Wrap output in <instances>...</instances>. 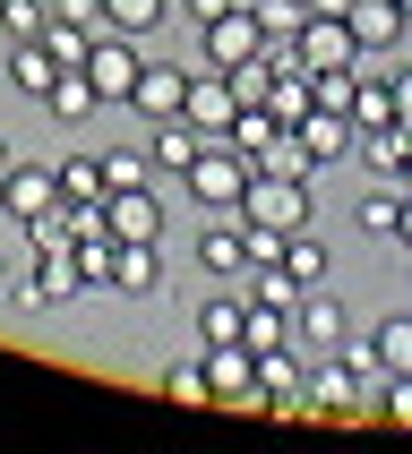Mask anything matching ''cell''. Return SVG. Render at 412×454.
Here are the masks:
<instances>
[{
	"label": "cell",
	"mask_w": 412,
	"mask_h": 454,
	"mask_svg": "<svg viewBox=\"0 0 412 454\" xmlns=\"http://www.w3.org/2000/svg\"><path fill=\"white\" fill-rule=\"evenodd\" d=\"M241 223H250L258 240H283V231H301V223H309V180L250 172V189H241Z\"/></svg>",
	"instance_id": "6da1fadb"
},
{
	"label": "cell",
	"mask_w": 412,
	"mask_h": 454,
	"mask_svg": "<svg viewBox=\"0 0 412 454\" xmlns=\"http://www.w3.org/2000/svg\"><path fill=\"white\" fill-rule=\"evenodd\" d=\"M189 198L206 206V215H241V189H250V154L232 146V137H206L198 146V163H189Z\"/></svg>",
	"instance_id": "7a4b0ae2"
},
{
	"label": "cell",
	"mask_w": 412,
	"mask_h": 454,
	"mask_svg": "<svg viewBox=\"0 0 412 454\" xmlns=\"http://www.w3.org/2000/svg\"><path fill=\"white\" fill-rule=\"evenodd\" d=\"M301 403L318 411V420H360V411H378V395L344 369V352H318V369H309V386H301Z\"/></svg>",
	"instance_id": "3957f363"
},
{
	"label": "cell",
	"mask_w": 412,
	"mask_h": 454,
	"mask_svg": "<svg viewBox=\"0 0 412 454\" xmlns=\"http://www.w3.org/2000/svg\"><path fill=\"white\" fill-rule=\"evenodd\" d=\"M138 69H147V60H138V35H112V26H103L95 43H86V77H95L103 103H129V95H138Z\"/></svg>",
	"instance_id": "277c9868"
},
{
	"label": "cell",
	"mask_w": 412,
	"mask_h": 454,
	"mask_svg": "<svg viewBox=\"0 0 412 454\" xmlns=\"http://www.w3.org/2000/svg\"><path fill=\"white\" fill-rule=\"evenodd\" d=\"M52 206H60V163H9L0 172V215L9 223H35Z\"/></svg>",
	"instance_id": "5b68a950"
},
{
	"label": "cell",
	"mask_w": 412,
	"mask_h": 454,
	"mask_svg": "<svg viewBox=\"0 0 412 454\" xmlns=\"http://www.w3.org/2000/svg\"><path fill=\"white\" fill-rule=\"evenodd\" d=\"M180 121L198 129V137H232V121H241L232 77H224V69H198V77H189V95H180Z\"/></svg>",
	"instance_id": "8992f818"
},
{
	"label": "cell",
	"mask_w": 412,
	"mask_h": 454,
	"mask_svg": "<svg viewBox=\"0 0 412 454\" xmlns=\"http://www.w3.org/2000/svg\"><path fill=\"white\" fill-rule=\"evenodd\" d=\"M26 309H60V301H77L86 292V275H77V249H35V275L26 283H9Z\"/></svg>",
	"instance_id": "52a82bcc"
},
{
	"label": "cell",
	"mask_w": 412,
	"mask_h": 454,
	"mask_svg": "<svg viewBox=\"0 0 412 454\" xmlns=\"http://www.w3.org/2000/svg\"><path fill=\"white\" fill-rule=\"evenodd\" d=\"M206 386H215V403L258 411V352L250 343H215V352H206Z\"/></svg>",
	"instance_id": "ba28073f"
},
{
	"label": "cell",
	"mask_w": 412,
	"mask_h": 454,
	"mask_svg": "<svg viewBox=\"0 0 412 454\" xmlns=\"http://www.w3.org/2000/svg\"><path fill=\"white\" fill-rule=\"evenodd\" d=\"M301 386H309V369H301V352H292V343L258 352V411H309Z\"/></svg>",
	"instance_id": "9c48e42d"
},
{
	"label": "cell",
	"mask_w": 412,
	"mask_h": 454,
	"mask_svg": "<svg viewBox=\"0 0 412 454\" xmlns=\"http://www.w3.org/2000/svg\"><path fill=\"white\" fill-rule=\"evenodd\" d=\"M103 223H112V240H163V198H154L147 180L138 189H112L103 198Z\"/></svg>",
	"instance_id": "30bf717a"
},
{
	"label": "cell",
	"mask_w": 412,
	"mask_h": 454,
	"mask_svg": "<svg viewBox=\"0 0 412 454\" xmlns=\"http://www.w3.org/2000/svg\"><path fill=\"white\" fill-rule=\"evenodd\" d=\"M198 43H206V69H241V60H250L266 35H258V18H250V9H224L215 26H198Z\"/></svg>",
	"instance_id": "8fae6325"
},
{
	"label": "cell",
	"mask_w": 412,
	"mask_h": 454,
	"mask_svg": "<svg viewBox=\"0 0 412 454\" xmlns=\"http://www.w3.org/2000/svg\"><path fill=\"white\" fill-rule=\"evenodd\" d=\"M292 137H301V146H309V163H344V154L360 146L353 112H318V103H309L301 121H292Z\"/></svg>",
	"instance_id": "7c38bea8"
},
{
	"label": "cell",
	"mask_w": 412,
	"mask_h": 454,
	"mask_svg": "<svg viewBox=\"0 0 412 454\" xmlns=\"http://www.w3.org/2000/svg\"><path fill=\"white\" fill-rule=\"evenodd\" d=\"M353 26L344 18H318V9H309V26H301V69H353Z\"/></svg>",
	"instance_id": "4fadbf2b"
},
{
	"label": "cell",
	"mask_w": 412,
	"mask_h": 454,
	"mask_svg": "<svg viewBox=\"0 0 412 454\" xmlns=\"http://www.w3.org/2000/svg\"><path fill=\"white\" fill-rule=\"evenodd\" d=\"M292 334H301V352H344V309L309 283L301 292V309H292Z\"/></svg>",
	"instance_id": "5bb4252c"
},
{
	"label": "cell",
	"mask_w": 412,
	"mask_h": 454,
	"mask_svg": "<svg viewBox=\"0 0 412 454\" xmlns=\"http://www.w3.org/2000/svg\"><path fill=\"white\" fill-rule=\"evenodd\" d=\"M344 26H353V43L360 51H378V43H404V0H353V9H344Z\"/></svg>",
	"instance_id": "9a60e30c"
},
{
	"label": "cell",
	"mask_w": 412,
	"mask_h": 454,
	"mask_svg": "<svg viewBox=\"0 0 412 454\" xmlns=\"http://www.w3.org/2000/svg\"><path fill=\"white\" fill-rule=\"evenodd\" d=\"M250 223H206L198 231V266H206V275H250Z\"/></svg>",
	"instance_id": "2e32d148"
},
{
	"label": "cell",
	"mask_w": 412,
	"mask_h": 454,
	"mask_svg": "<svg viewBox=\"0 0 412 454\" xmlns=\"http://www.w3.org/2000/svg\"><path fill=\"white\" fill-rule=\"evenodd\" d=\"M52 77H60V51H52L44 35L9 43V86H18V95H35V103H44V95H52Z\"/></svg>",
	"instance_id": "e0dca14e"
},
{
	"label": "cell",
	"mask_w": 412,
	"mask_h": 454,
	"mask_svg": "<svg viewBox=\"0 0 412 454\" xmlns=\"http://www.w3.org/2000/svg\"><path fill=\"white\" fill-rule=\"evenodd\" d=\"M180 95H189V69H163V60H147V69H138V112H147V121H172L180 112Z\"/></svg>",
	"instance_id": "ac0fdd59"
},
{
	"label": "cell",
	"mask_w": 412,
	"mask_h": 454,
	"mask_svg": "<svg viewBox=\"0 0 412 454\" xmlns=\"http://www.w3.org/2000/svg\"><path fill=\"white\" fill-rule=\"evenodd\" d=\"M154 283H163V257H154V240H121V257H112V292L147 301Z\"/></svg>",
	"instance_id": "d6986e66"
},
{
	"label": "cell",
	"mask_w": 412,
	"mask_h": 454,
	"mask_svg": "<svg viewBox=\"0 0 412 454\" xmlns=\"http://www.w3.org/2000/svg\"><path fill=\"white\" fill-rule=\"evenodd\" d=\"M44 112H52V121H95V112H103L95 77H86V69H60V77H52V95H44Z\"/></svg>",
	"instance_id": "ffe728a7"
},
{
	"label": "cell",
	"mask_w": 412,
	"mask_h": 454,
	"mask_svg": "<svg viewBox=\"0 0 412 454\" xmlns=\"http://www.w3.org/2000/svg\"><path fill=\"white\" fill-rule=\"evenodd\" d=\"M275 257H283V275H292V283H301V292H309V283H327V240H318V231H283V240H275Z\"/></svg>",
	"instance_id": "44dd1931"
},
{
	"label": "cell",
	"mask_w": 412,
	"mask_h": 454,
	"mask_svg": "<svg viewBox=\"0 0 412 454\" xmlns=\"http://www.w3.org/2000/svg\"><path fill=\"white\" fill-rule=\"evenodd\" d=\"M250 309H301V283L283 275V257H250Z\"/></svg>",
	"instance_id": "7402d4cb"
},
{
	"label": "cell",
	"mask_w": 412,
	"mask_h": 454,
	"mask_svg": "<svg viewBox=\"0 0 412 454\" xmlns=\"http://www.w3.org/2000/svg\"><path fill=\"white\" fill-rule=\"evenodd\" d=\"M198 146H206V137L172 112V121H154V146H147V154H154V172H189V163H198Z\"/></svg>",
	"instance_id": "603a6c76"
},
{
	"label": "cell",
	"mask_w": 412,
	"mask_h": 454,
	"mask_svg": "<svg viewBox=\"0 0 412 454\" xmlns=\"http://www.w3.org/2000/svg\"><path fill=\"white\" fill-rule=\"evenodd\" d=\"M60 198H69V206H103V198H112V180H103L95 154H69V163H60Z\"/></svg>",
	"instance_id": "cb8c5ba5"
},
{
	"label": "cell",
	"mask_w": 412,
	"mask_h": 454,
	"mask_svg": "<svg viewBox=\"0 0 412 454\" xmlns=\"http://www.w3.org/2000/svg\"><path fill=\"white\" fill-rule=\"evenodd\" d=\"M241 326H250V301H198V343L215 352V343H241Z\"/></svg>",
	"instance_id": "d4e9b609"
},
{
	"label": "cell",
	"mask_w": 412,
	"mask_h": 454,
	"mask_svg": "<svg viewBox=\"0 0 412 454\" xmlns=\"http://www.w3.org/2000/svg\"><path fill=\"white\" fill-rule=\"evenodd\" d=\"M275 137H283V121H275V112H266V103H241V121H232V146L258 163V154L275 146Z\"/></svg>",
	"instance_id": "484cf974"
},
{
	"label": "cell",
	"mask_w": 412,
	"mask_h": 454,
	"mask_svg": "<svg viewBox=\"0 0 412 454\" xmlns=\"http://www.w3.org/2000/svg\"><path fill=\"white\" fill-rule=\"evenodd\" d=\"M163 9H172V0H103V26H112V35H154Z\"/></svg>",
	"instance_id": "4316f807"
},
{
	"label": "cell",
	"mask_w": 412,
	"mask_h": 454,
	"mask_svg": "<svg viewBox=\"0 0 412 454\" xmlns=\"http://www.w3.org/2000/svg\"><path fill=\"white\" fill-rule=\"evenodd\" d=\"M369 343H378L386 378H395V369H412V309H404V317H378V326H369Z\"/></svg>",
	"instance_id": "83f0119b"
},
{
	"label": "cell",
	"mask_w": 412,
	"mask_h": 454,
	"mask_svg": "<svg viewBox=\"0 0 412 454\" xmlns=\"http://www.w3.org/2000/svg\"><path fill=\"white\" fill-rule=\"evenodd\" d=\"M112 257H121V240H112V231H86V240H77V275H86V292H112Z\"/></svg>",
	"instance_id": "f1b7e54d"
},
{
	"label": "cell",
	"mask_w": 412,
	"mask_h": 454,
	"mask_svg": "<svg viewBox=\"0 0 412 454\" xmlns=\"http://www.w3.org/2000/svg\"><path fill=\"white\" fill-rule=\"evenodd\" d=\"M241 9L258 18V35H301L309 26V0H241Z\"/></svg>",
	"instance_id": "f546056e"
},
{
	"label": "cell",
	"mask_w": 412,
	"mask_h": 454,
	"mask_svg": "<svg viewBox=\"0 0 412 454\" xmlns=\"http://www.w3.org/2000/svg\"><path fill=\"white\" fill-rule=\"evenodd\" d=\"M250 172H283V180H309V172H318V163H309V146H301V137H292V129H283V137H275V146H266V154H258Z\"/></svg>",
	"instance_id": "4dcf8cb0"
},
{
	"label": "cell",
	"mask_w": 412,
	"mask_h": 454,
	"mask_svg": "<svg viewBox=\"0 0 412 454\" xmlns=\"http://www.w3.org/2000/svg\"><path fill=\"white\" fill-rule=\"evenodd\" d=\"M353 86H360V69H309V103L318 112H353Z\"/></svg>",
	"instance_id": "1f68e13d"
},
{
	"label": "cell",
	"mask_w": 412,
	"mask_h": 454,
	"mask_svg": "<svg viewBox=\"0 0 412 454\" xmlns=\"http://www.w3.org/2000/svg\"><path fill=\"white\" fill-rule=\"evenodd\" d=\"M386 121H395V86L360 77V86H353V129H386Z\"/></svg>",
	"instance_id": "d6a6232c"
},
{
	"label": "cell",
	"mask_w": 412,
	"mask_h": 454,
	"mask_svg": "<svg viewBox=\"0 0 412 454\" xmlns=\"http://www.w3.org/2000/svg\"><path fill=\"white\" fill-rule=\"evenodd\" d=\"M395 215H404V189H395V180L360 198V231H378V240H395Z\"/></svg>",
	"instance_id": "836d02e7"
},
{
	"label": "cell",
	"mask_w": 412,
	"mask_h": 454,
	"mask_svg": "<svg viewBox=\"0 0 412 454\" xmlns=\"http://www.w3.org/2000/svg\"><path fill=\"white\" fill-rule=\"evenodd\" d=\"M163 395H172V403H215V386H206V360H172V369H163Z\"/></svg>",
	"instance_id": "e575fe53"
},
{
	"label": "cell",
	"mask_w": 412,
	"mask_h": 454,
	"mask_svg": "<svg viewBox=\"0 0 412 454\" xmlns=\"http://www.w3.org/2000/svg\"><path fill=\"white\" fill-rule=\"evenodd\" d=\"M266 112H275L283 129L301 121V112H309V69H283V77H275V95H266Z\"/></svg>",
	"instance_id": "d590c367"
},
{
	"label": "cell",
	"mask_w": 412,
	"mask_h": 454,
	"mask_svg": "<svg viewBox=\"0 0 412 454\" xmlns=\"http://www.w3.org/2000/svg\"><path fill=\"white\" fill-rule=\"evenodd\" d=\"M44 18H52V0H0V35H9V43L44 35Z\"/></svg>",
	"instance_id": "8d00e7d4"
},
{
	"label": "cell",
	"mask_w": 412,
	"mask_h": 454,
	"mask_svg": "<svg viewBox=\"0 0 412 454\" xmlns=\"http://www.w3.org/2000/svg\"><path fill=\"white\" fill-rule=\"evenodd\" d=\"M224 77H232V95H241V103H266V95H275V69H266L258 51L241 60V69H224Z\"/></svg>",
	"instance_id": "74e56055"
},
{
	"label": "cell",
	"mask_w": 412,
	"mask_h": 454,
	"mask_svg": "<svg viewBox=\"0 0 412 454\" xmlns=\"http://www.w3.org/2000/svg\"><path fill=\"white\" fill-rule=\"evenodd\" d=\"M147 172H154V154H103V180H112V189H138Z\"/></svg>",
	"instance_id": "f35d334b"
},
{
	"label": "cell",
	"mask_w": 412,
	"mask_h": 454,
	"mask_svg": "<svg viewBox=\"0 0 412 454\" xmlns=\"http://www.w3.org/2000/svg\"><path fill=\"white\" fill-rule=\"evenodd\" d=\"M378 411L386 420H412V369H395V378L378 386Z\"/></svg>",
	"instance_id": "ab89813d"
},
{
	"label": "cell",
	"mask_w": 412,
	"mask_h": 454,
	"mask_svg": "<svg viewBox=\"0 0 412 454\" xmlns=\"http://www.w3.org/2000/svg\"><path fill=\"white\" fill-rule=\"evenodd\" d=\"M52 18H69V26H103V0H52Z\"/></svg>",
	"instance_id": "60d3db41"
},
{
	"label": "cell",
	"mask_w": 412,
	"mask_h": 454,
	"mask_svg": "<svg viewBox=\"0 0 412 454\" xmlns=\"http://www.w3.org/2000/svg\"><path fill=\"white\" fill-rule=\"evenodd\" d=\"M180 9H189V18H198V26H215V18H224V9H241V0H180Z\"/></svg>",
	"instance_id": "b9f144b4"
},
{
	"label": "cell",
	"mask_w": 412,
	"mask_h": 454,
	"mask_svg": "<svg viewBox=\"0 0 412 454\" xmlns=\"http://www.w3.org/2000/svg\"><path fill=\"white\" fill-rule=\"evenodd\" d=\"M395 112H404V121H412V69L395 77Z\"/></svg>",
	"instance_id": "7bdbcfd3"
},
{
	"label": "cell",
	"mask_w": 412,
	"mask_h": 454,
	"mask_svg": "<svg viewBox=\"0 0 412 454\" xmlns=\"http://www.w3.org/2000/svg\"><path fill=\"white\" fill-rule=\"evenodd\" d=\"M395 240L412 249V189H404V215H395Z\"/></svg>",
	"instance_id": "ee69618b"
},
{
	"label": "cell",
	"mask_w": 412,
	"mask_h": 454,
	"mask_svg": "<svg viewBox=\"0 0 412 454\" xmlns=\"http://www.w3.org/2000/svg\"><path fill=\"white\" fill-rule=\"evenodd\" d=\"M309 9H318V18H344V9H353V0H309Z\"/></svg>",
	"instance_id": "f6af8a7d"
},
{
	"label": "cell",
	"mask_w": 412,
	"mask_h": 454,
	"mask_svg": "<svg viewBox=\"0 0 412 454\" xmlns=\"http://www.w3.org/2000/svg\"><path fill=\"white\" fill-rule=\"evenodd\" d=\"M395 189H412V163H404V172H395Z\"/></svg>",
	"instance_id": "bcb514c9"
},
{
	"label": "cell",
	"mask_w": 412,
	"mask_h": 454,
	"mask_svg": "<svg viewBox=\"0 0 412 454\" xmlns=\"http://www.w3.org/2000/svg\"><path fill=\"white\" fill-rule=\"evenodd\" d=\"M0 292H9V257H0Z\"/></svg>",
	"instance_id": "7dc6e473"
},
{
	"label": "cell",
	"mask_w": 412,
	"mask_h": 454,
	"mask_svg": "<svg viewBox=\"0 0 412 454\" xmlns=\"http://www.w3.org/2000/svg\"><path fill=\"white\" fill-rule=\"evenodd\" d=\"M0 172H9V146H0Z\"/></svg>",
	"instance_id": "c3c4849f"
},
{
	"label": "cell",
	"mask_w": 412,
	"mask_h": 454,
	"mask_svg": "<svg viewBox=\"0 0 412 454\" xmlns=\"http://www.w3.org/2000/svg\"><path fill=\"white\" fill-rule=\"evenodd\" d=\"M404 18H412V0H404Z\"/></svg>",
	"instance_id": "681fc988"
}]
</instances>
